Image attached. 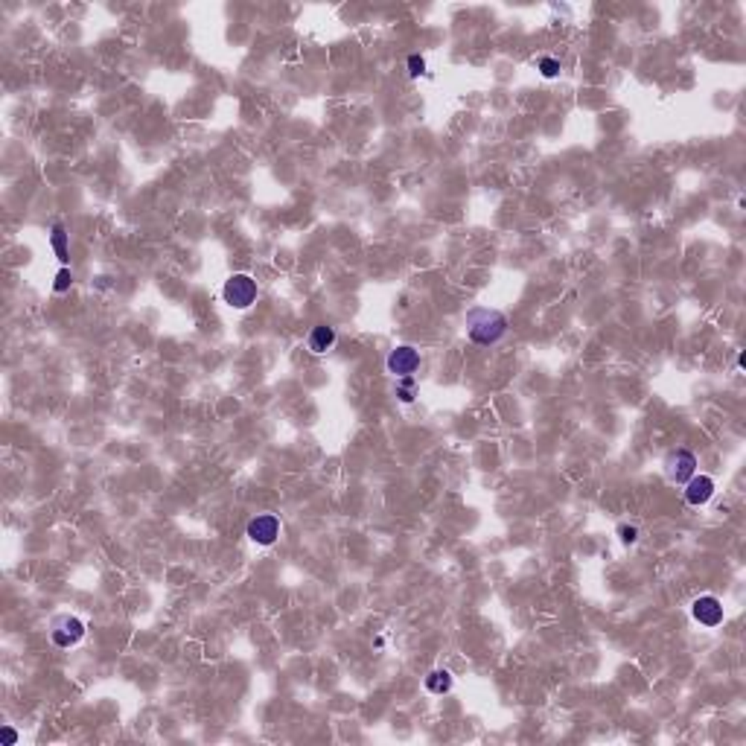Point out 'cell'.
Segmentation results:
<instances>
[{
  "label": "cell",
  "mask_w": 746,
  "mask_h": 746,
  "mask_svg": "<svg viewBox=\"0 0 746 746\" xmlns=\"http://www.w3.org/2000/svg\"><path fill=\"white\" fill-rule=\"evenodd\" d=\"M505 333H507V318L499 309L478 306V309L467 312V336H470V341L482 344V347H490V344L499 341Z\"/></svg>",
  "instance_id": "obj_1"
},
{
  "label": "cell",
  "mask_w": 746,
  "mask_h": 746,
  "mask_svg": "<svg viewBox=\"0 0 746 746\" xmlns=\"http://www.w3.org/2000/svg\"><path fill=\"white\" fill-rule=\"evenodd\" d=\"M403 379H405V382H403V388H400V400L411 403V400H414V396H411V394H414V382H411V376H403Z\"/></svg>",
  "instance_id": "obj_16"
},
{
  "label": "cell",
  "mask_w": 746,
  "mask_h": 746,
  "mask_svg": "<svg viewBox=\"0 0 746 746\" xmlns=\"http://www.w3.org/2000/svg\"><path fill=\"white\" fill-rule=\"evenodd\" d=\"M53 248H56V254H59L61 262H68V260H70V257H68V234H64V227H61V225L53 227Z\"/></svg>",
  "instance_id": "obj_11"
},
{
  "label": "cell",
  "mask_w": 746,
  "mask_h": 746,
  "mask_svg": "<svg viewBox=\"0 0 746 746\" xmlns=\"http://www.w3.org/2000/svg\"><path fill=\"white\" fill-rule=\"evenodd\" d=\"M408 70H411V76L426 73V61H423L420 56H411V59H408Z\"/></svg>",
  "instance_id": "obj_14"
},
{
  "label": "cell",
  "mask_w": 746,
  "mask_h": 746,
  "mask_svg": "<svg viewBox=\"0 0 746 746\" xmlns=\"http://www.w3.org/2000/svg\"><path fill=\"white\" fill-rule=\"evenodd\" d=\"M618 534H621L624 542H636V539H639V528H636V525H621V528H618Z\"/></svg>",
  "instance_id": "obj_13"
},
{
  "label": "cell",
  "mask_w": 746,
  "mask_h": 746,
  "mask_svg": "<svg viewBox=\"0 0 746 746\" xmlns=\"http://www.w3.org/2000/svg\"><path fill=\"white\" fill-rule=\"evenodd\" d=\"M225 304H230L234 309H248L257 301V280L248 274H234L222 289Z\"/></svg>",
  "instance_id": "obj_2"
},
{
  "label": "cell",
  "mask_w": 746,
  "mask_h": 746,
  "mask_svg": "<svg viewBox=\"0 0 746 746\" xmlns=\"http://www.w3.org/2000/svg\"><path fill=\"white\" fill-rule=\"evenodd\" d=\"M333 344H336V329L333 327L321 324V327H315L309 333V350L312 353H327Z\"/></svg>",
  "instance_id": "obj_9"
},
{
  "label": "cell",
  "mask_w": 746,
  "mask_h": 746,
  "mask_svg": "<svg viewBox=\"0 0 746 746\" xmlns=\"http://www.w3.org/2000/svg\"><path fill=\"white\" fill-rule=\"evenodd\" d=\"M70 280H73L70 271H68V269H61L59 277H56V292H64V289H68V286H70Z\"/></svg>",
  "instance_id": "obj_15"
},
{
  "label": "cell",
  "mask_w": 746,
  "mask_h": 746,
  "mask_svg": "<svg viewBox=\"0 0 746 746\" xmlns=\"http://www.w3.org/2000/svg\"><path fill=\"white\" fill-rule=\"evenodd\" d=\"M691 612H694V618H697L700 624H706V627H717L723 621V604L715 598V595H703V598H697L694 606H691Z\"/></svg>",
  "instance_id": "obj_7"
},
{
  "label": "cell",
  "mask_w": 746,
  "mask_h": 746,
  "mask_svg": "<svg viewBox=\"0 0 746 746\" xmlns=\"http://www.w3.org/2000/svg\"><path fill=\"white\" fill-rule=\"evenodd\" d=\"M248 537H251L257 545H271L280 537V519L271 516V513H262V516L248 522Z\"/></svg>",
  "instance_id": "obj_5"
},
{
  "label": "cell",
  "mask_w": 746,
  "mask_h": 746,
  "mask_svg": "<svg viewBox=\"0 0 746 746\" xmlns=\"http://www.w3.org/2000/svg\"><path fill=\"white\" fill-rule=\"evenodd\" d=\"M426 688L432 691V694H446L452 688V676H449V671H432L426 676Z\"/></svg>",
  "instance_id": "obj_10"
},
{
  "label": "cell",
  "mask_w": 746,
  "mask_h": 746,
  "mask_svg": "<svg viewBox=\"0 0 746 746\" xmlns=\"http://www.w3.org/2000/svg\"><path fill=\"white\" fill-rule=\"evenodd\" d=\"M668 478L676 484H685L691 475H697V458H694L688 449H676L668 455Z\"/></svg>",
  "instance_id": "obj_4"
},
{
  "label": "cell",
  "mask_w": 746,
  "mask_h": 746,
  "mask_svg": "<svg viewBox=\"0 0 746 746\" xmlns=\"http://www.w3.org/2000/svg\"><path fill=\"white\" fill-rule=\"evenodd\" d=\"M82 636H85V624L76 616H59L53 621V627H50V639H53V644H59V648H73V644L82 641Z\"/></svg>",
  "instance_id": "obj_3"
},
{
  "label": "cell",
  "mask_w": 746,
  "mask_h": 746,
  "mask_svg": "<svg viewBox=\"0 0 746 746\" xmlns=\"http://www.w3.org/2000/svg\"><path fill=\"white\" fill-rule=\"evenodd\" d=\"M3 740H6V743H15V740H18V735H15V729H3Z\"/></svg>",
  "instance_id": "obj_17"
},
{
  "label": "cell",
  "mask_w": 746,
  "mask_h": 746,
  "mask_svg": "<svg viewBox=\"0 0 746 746\" xmlns=\"http://www.w3.org/2000/svg\"><path fill=\"white\" fill-rule=\"evenodd\" d=\"M417 364H420V353L414 350V347L403 344V347H396V350L388 356V371L394 376H411L414 371H417Z\"/></svg>",
  "instance_id": "obj_6"
},
{
  "label": "cell",
  "mask_w": 746,
  "mask_h": 746,
  "mask_svg": "<svg viewBox=\"0 0 746 746\" xmlns=\"http://www.w3.org/2000/svg\"><path fill=\"white\" fill-rule=\"evenodd\" d=\"M685 484H688V487H685V502L694 505V507L706 505V502L711 499V495H715V482H711L708 475H691Z\"/></svg>",
  "instance_id": "obj_8"
},
{
  "label": "cell",
  "mask_w": 746,
  "mask_h": 746,
  "mask_svg": "<svg viewBox=\"0 0 746 746\" xmlns=\"http://www.w3.org/2000/svg\"><path fill=\"white\" fill-rule=\"evenodd\" d=\"M539 70H542V76L554 79V76L560 73V61H557V59H542V61H539Z\"/></svg>",
  "instance_id": "obj_12"
}]
</instances>
